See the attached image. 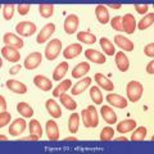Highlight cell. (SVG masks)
<instances>
[{
  "label": "cell",
  "instance_id": "cell-4",
  "mask_svg": "<svg viewBox=\"0 0 154 154\" xmlns=\"http://www.w3.org/2000/svg\"><path fill=\"white\" fill-rule=\"evenodd\" d=\"M3 41L7 46H12L16 48V49H21V48L25 46V42L19 36H16V33L12 32H7L5 35L3 36Z\"/></svg>",
  "mask_w": 154,
  "mask_h": 154
},
{
  "label": "cell",
  "instance_id": "cell-40",
  "mask_svg": "<svg viewBox=\"0 0 154 154\" xmlns=\"http://www.w3.org/2000/svg\"><path fill=\"white\" fill-rule=\"evenodd\" d=\"M81 117H82V122H84L86 128L93 127V121H91V116H90V112H89L88 108L84 109L82 112H81Z\"/></svg>",
  "mask_w": 154,
  "mask_h": 154
},
{
  "label": "cell",
  "instance_id": "cell-10",
  "mask_svg": "<svg viewBox=\"0 0 154 154\" xmlns=\"http://www.w3.org/2000/svg\"><path fill=\"white\" fill-rule=\"evenodd\" d=\"M2 55L3 58H5L8 62H12V63H16L21 59V54H19L18 49L12 46H4L2 49Z\"/></svg>",
  "mask_w": 154,
  "mask_h": 154
},
{
  "label": "cell",
  "instance_id": "cell-21",
  "mask_svg": "<svg viewBox=\"0 0 154 154\" xmlns=\"http://www.w3.org/2000/svg\"><path fill=\"white\" fill-rule=\"evenodd\" d=\"M94 77H95V81H96V84H98L99 88H103L107 91H112L114 89V84L110 80H108L103 73H95Z\"/></svg>",
  "mask_w": 154,
  "mask_h": 154
},
{
  "label": "cell",
  "instance_id": "cell-45",
  "mask_svg": "<svg viewBox=\"0 0 154 154\" xmlns=\"http://www.w3.org/2000/svg\"><path fill=\"white\" fill-rule=\"evenodd\" d=\"M144 53H145V55L149 57V58L154 57V44H153V42L148 44L145 48H144Z\"/></svg>",
  "mask_w": 154,
  "mask_h": 154
},
{
  "label": "cell",
  "instance_id": "cell-50",
  "mask_svg": "<svg viewBox=\"0 0 154 154\" xmlns=\"http://www.w3.org/2000/svg\"><path fill=\"white\" fill-rule=\"evenodd\" d=\"M0 105H2V110H7V102L3 95H0Z\"/></svg>",
  "mask_w": 154,
  "mask_h": 154
},
{
  "label": "cell",
  "instance_id": "cell-41",
  "mask_svg": "<svg viewBox=\"0 0 154 154\" xmlns=\"http://www.w3.org/2000/svg\"><path fill=\"white\" fill-rule=\"evenodd\" d=\"M11 119H12V114L7 112V110H2V113H0V127H5L11 122Z\"/></svg>",
  "mask_w": 154,
  "mask_h": 154
},
{
  "label": "cell",
  "instance_id": "cell-28",
  "mask_svg": "<svg viewBox=\"0 0 154 154\" xmlns=\"http://www.w3.org/2000/svg\"><path fill=\"white\" fill-rule=\"evenodd\" d=\"M71 88H72V81L71 80L62 81V82L58 85L54 90H53V96H54V98H59L62 94H64L66 91L68 89H71Z\"/></svg>",
  "mask_w": 154,
  "mask_h": 154
},
{
  "label": "cell",
  "instance_id": "cell-2",
  "mask_svg": "<svg viewBox=\"0 0 154 154\" xmlns=\"http://www.w3.org/2000/svg\"><path fill=\"white\" fill-rule=\"evenodd\" d=\"M60 51H62V41L59 38H54V40L49 41V44L45 48V58L48 60H54L60 54Z\"/></svg>",
  "mask_w": 154,
  "mask_h": 154
},
{
  "label": "cell",
  "instance_id": "cell-16",
  "mask_svg": "<svg viewBox=\"0 0 154 154\" xmlns=\"http://www.w3.org/2000/svg\"><path fill=\"white\" fill-rule=\"evenodd\" d=\"M85 57L88 58L90 62H94L96 64H104L107 58H105L104 54L99 53L98 50H94V49H88L85 51Z\"/></svg>",
  "mask_w": 154,
  "mask_h": 154
},
{
  "label": "cell",
  "instance_id": "cell-11",
  "mask_svg": "<svg viewBox=\"0 0 154 154\" xmlns=\"http://www.w3.org/2000/svg\"><path fill=\"white\" fill-rule=\"evenodd\" d=\"M114 62H116V66H117V68L121 71V72H127L128 68H130V60L128 58L126 57L123 51H118L114 54Z\"/></svg>",
  "mask_w": 154,
  "mask_h": 154
},
{
  "label": "cell",
  "instance_id": "cell-48",
  "mask_svg": "<svg viewBox=\"0 0 154 154\" xmlns=\"http://www.w3.org/2000/svg\"><path fill=\"white\" fill-rule=\"evenodd\" d=\"M38 139H40V137H38L37 135H32V134H30L28 136H26L25 139H23V140H26V141H37Z\"/></svg>",
  "mask_w": 154,
  "mask_h": 154
},
{
  "label": "cell",
  "instance_id": "cell-29",
  "mask_svg": "<svg viewBox=\"0 0 154 154\" xmlns=\"http://www.w3.org/2000/svg\"><path fill=\"white\" fill-rule=\"evenodd\" d=\"M99 44H100L102 49L104 50V53L107 55H114L116 54V48H114V45L112 44V41L108 40L107 37H102V38H100Z\"/></svg>",
  "mask_w": 154,
  "mask_h": 154
},
{
  "label": "cell",
  "instance_id": "cell-32",
  "mask_svg": "<svg viewBox=\"0 0 154 154\" xmlns=\"http://www.w3.org/2000/svg\"><path fill=\"white\" fill-rule=\"evenodd\" d=\"M77 38L81 42H85V44H95L96 42V36L94 33L88 32V31H81L77 33Z\"/></svg>",
  "mask_w": 154,
  "mask_h": 154
},
{
  "label": "cell",
  "instance_id": "cell-3",
  "mask_svg": "<svg viewBox=\"0 0 154 154\" xmlns=\"http://www.w3.org/2000/svg\"><path fill=\"white\" fill-rule=\"evenodd\" d=\"M36 25L33 22H28V21H22L19 22L18 25L16 26V32L18 33L19 36L23 37H30L32 36L33 33L36 32Z\"/></svg>",
  "mask_w": 154,
  "mask_h": 154
},
{
  "label": "cell",
  "instance_id": "cell-13",
  "mask_svg": "<svg viewBox=\"0 0 154 154\" xmlns=\"http://www.w3.org/2000/svg\"><path fill=\"white\" fill-rule=\"evenodd\" d=\"M46 136L49 140L55 141L59 139V127L54 119H49L46 122Z\"/></svg>",
  "mask_w": 154,
  "mask_h": 154
},
{
  "label": "cell",
  "instance_id": "cell-44",
  "mask_svg": "<svg viewBox=\"0 0 154 154\" xmlns=\"http://www.w3.org/2000/svg\"><path fill=\"white\" fill-rule=\"evenodd\" d=\"M30 5L28 4H19V5H17V12L21 14V16H26V14L30 12Z\"/></svg>",
  "mask_w": 154,
  "mask_h": 154
},
{
  "label": "cell",
  "instance_id": "cell-20",
  "mask_svg": "<svg viewBox=\"0 0 154 154\" xmlns=\"http://www.w3.org/2000/svg\"><path fill=\"white\" fill-rule=\"evenodd\" d=\"M114 42H116V45L118 48H121L122 50H126V51L134 50V42L131 40H128L126 36H121V35L114 36Z\"/></svg>",
  "mask_w": 154,
  "mask_h": 154
},
{
  "label": "cell",
  "instance_id": "cell-30",
  "mask_svg": "<svg viewBox=\"0 0 154 154\" xmlns=\"http://www.w3.org/2000/svg\"><path fill=\"white\" fill-rule=\"evenodd\" d=\"M153 22H154V13L150 12L149 14L143 17V19L139 22V25H136V28H139V30H146V28L153 26Z\"/></svg>",
  "mask_w": 154,
  "mask_h": 154
},
{
  "label": "cell",
  "instance_id": "cell-8",
  "mask_svg": "<svg viewBox=\"0 0 154 154\" xmlns=\"http://www.w3.org/2000/svg\"><path fill=\"white\" fill-rule=\"evenodd\" d=\"M41 62H42V55L40 54V53L38 51L31 53V54L25 59V67L27 69H30V71L35 69L41 64Z\"/></svg>",
  "mask_w": 154,
  "mask_h": 154
},
{
  "label": "cell",
  "instance_id": "cell-37",
  "mask_svg": "<svg viewBox=\"0 0 154 154\" xmlns=\"http://www.w3.org/2000/svg\"><path fill=\"white\" fill-rule=\"evenodd\" d=\"M90 98L93 99V102L95 104H102L103 103V95H102V91L99 90L98 86H94V88L90 89Z\"/></svg>",
  "mask_w": 154,
  "mask_h": 154
},
{
  "label": "cell",
  "instance_id": "cell-52",
  "mask_svg": "<svg viewBox=\"0 0 154 154\" xmlns=\"http://www.w3.org/2000/svg\"><path fill=\"white\" fill-rule=\"evenodd\" d=\"M64 141L66 143H69V141H77V139L75 136H69V137H66L64 139Z\"/></svg>",
  "mask_w": 154,
  "mask_h": 154
},
{
  "label": "cell",
  "instance_id": "cell-7",
  "mask_svg": "<svg viewBox=\"0 0 154 154\" xmlns=\"http://www.w3.org/2000/svg\"><path fill=\"white\" fill-rule=\"evenodd\" d=\"M136 25H137L136 19H135V17L131 13H127L122 17V28L126 33H130V35L134 33L135 30H136Z\"/></svg>",
  "mask_w": 154,
  "mask_h": 154
},
{
  "label": "cell",
  "instance_id": "cell-43",
  "mask_svg": "<svg viewBox=\"0 0 154 154\" xmlns=\"http://www.w3.org/2000/svg\"><path fill=\"white\" fill-rule=\"evenodd\" d=\"M89 112H90V116H91V121H93V127H98L99 125V118H98V110L94 105H89L88 107Z\"/></svg>",
  "mask_w": 154,
  "mask_h": 154
},
{
  "label": "cell",
  "instance_id": "cell-27",
  "mask_svg": "<svg viewBox=\"0 0 154 154\" xmlns=\"http://www.w3.org/2000/svg\"><path fill=\"white\" fill-rule=\"evenodd\" d=\"M17 110H18V113L21 114L22 117H25V118L33 117V109L31 108L30 104H27L25 102H21V103L17 104Z\"/></svg>",
  "mask_w": 154,
  "mask_h": 154
},
{
  "label": "cell",
  "instance_id": "cell-6",
  "mask_svg": "<svg viewBox=\"0 0 154 154\" xmlns=\"http://www.w3.org/2000/svg\"><path fill=\"white\" fill-rule=\"evenodd\" d=\"M54 32H55V25L54 23H48V25H45L40 30V32H38V35L36 37V41L38 44H44V42H46V40H49V37Z\"/></svg>",
  "mask_w": 154,
  "mask_h": 154
},
{
  "label": "cell",
  "instance_id": "cell-18",
  "mask_svg": "<svg viewBox=\"0 0 154 154\" xmlns=\"http://www.w3.org/2000/svg\"><path fill=\"white\" fill-rule=\"evenodd\" d=\"M100 114H102V117L104 118V121L107 122L108 125L117 123V116H116L114 110L110 107H108V105H103V107L100 108Z\"/></svg>",
  "mask_w": 154,
  "mask_h": 154
},
{
  "label": "cell",
  "instance_id": "cell-53",
  "mask_svg": "<svg viewBox=\"0 0 154 154\" xmlns=\"http://www.w3.org/2000/svg\"><path fill=\"white\" fill-rule=\"evenodd\" d=\"M116 140H117V141H127L128 139H127V137H125V136H119L118 139H116Z\"/></svg>",
  "mask_w": 154,
  "mask_h": 154
},
{
  "label": "cell",
  "instance_id": "cell-1",
  "mask_svg": "<svg viewBox=\"0 0 154 154\" xmlns=\"http://www.w3.org/2000/svg\"><path fill=\"white\" fill-rule=\"evenodd\" d=\"M143 91H144V88L139 81H130V82L127 84V86H126L127 98L131 103H136L141 99Z\"/></svg>",
  "mask_w": 154,
  "mask_h": 154
},
{
  "label": "cell",
  "instance_id": "cell-49",
  "mask_svg": "<svg viewBox=\"0 0 154 154\" xmlns=\"http://www.w3.org/2000/svg\"><path fill=\"white\" fill-rule=\"evenodd\" d=\"M153 67H154V62L150 60V62L148 63V66H146V72H148L149 75H153V73H154V68H153Z\"/></svg>",
  "mask_w": 154,
  "mask_h": 154
},
{
  "label": "cell",
  "instance_id": "cell-54",
  "mask_svg": "<svg viewBox=\"0 0 154 154\" xmlns=\"http://www.w3.org/2000/svg\"><path fill=\"white\" fill-rule=\"evenodd\" d=\"M0 140H2V141H7L8 137L5 136V135H0Z\"/></svg>",
  "mask_w": 154,
  "mask_h": 154
},
{
  "label": "cell",
  "instance_id": "cell-19",
  "mask_svg": "<svg viewBox=\"0 0 154 154\" xmlns=\"http://www.w3.org/2000/svg\"><path fill=\"white\" fill-rule=\"evenodd\" d=\"M81 53H82V46L80 44H71L69 46H67L63 50V57L66 59H73V58L79 57Z\"/></svg>",
  "mask_w": 154,
  "mask_h": 154
},
{
  "label": "cell",
  "instance_id": "cell-33",
  "mask_svg": "<svg viewBox=\"0 0 154 154\" xmlns=\"http://www.w3.org/2000/svg\"><path fill=\"white\" fill-rule=\"evenodd\" d=\"M59 99H60V103L63 104V107H64V108L69 109V110H75V109L77 108V103L71 98L69 95H67L66 93H64V94H62V95L59 96Z\"/></svg>",
  "mask_w": 154,
  "mask_h": 154
},
{
  "label": "cell",
  "instance_id": "cell-31",
  "mask_svg": "<svg viewBox=\"0 0 154 154\" xmlns=\"http://www.w3.org/2000/svg\"><path fill=\"white\" fill-rule=\"evenodd\" d=\"M80 126V116L79 113H72L68 119V130L72 134H77Z\"/></svg>",
  "mask_w": 154,
  "mask_h": 154
},
{
  "label": "cell",
  "instance_id": "cell-22",
  "mask_svg": "<svg viewBox=\"0 0 154 154\" xmlns=\"http://www.w3.org/2000/svg\"><path fill=\"white\" fill-rule=\"evenodd\" d=\"M90 84H91V79H90V77H85V79L79 81V82H77L73 86V88H71L72 95H80V94H82L84 91L90 86Z\"/></svg>",
  "mask_w": 154,
  "mask_h": 154
},
{
  "label": "cell",
  "instance_id": "cell-17",
  "mask_svg": "<svg viewBox=\"0 0 154 154\" xmlns=\"http://www.w3.org/2000/svg\"><path fill=\"white\" fill-rule=\"evenodd\" d=\"M5 86L16 94H26L27 93V86L23 82H21V81H17V80H8L5 82Z\"/></svg>",
  "mask_w": 154,
  "mask_h": 154
},
{
  "label": "cell",
  "instance_id": "cell-46",
  "mask_svg": "<svg viewBox=\"0 0 154 154\" xmlns=\"http://www.w3.org/2000/svg\"><path fill=\"white\" fill-rule=\"evenodd\" d=\"M148 9H149V7L146 4H136V5H135V11H136L139 14H146Z\"/></svg>",
  "mask_w": 154,
  "mask_h": 154
},
{
  "label": "cell",
  "instance_id": "cell-24",
  "mask_svg": "<svg viewBox=\"0 0 154 154\" xmlns=\"http://www.w3.org/2000/svg\"><path fill=\"white\" fill-rule=\"evenodd\" d=\"M95 16L96 19L102 23V25H105L108 23L109 21V12H108V8L105 5H98L95 8Z\"/></svg>",
  "mask_w": 154,
  "mask_h": 154
},
{
  "label": "cell",
  "instance_id": "cell-51",
  "mask_svg": "<svg viewBox=\"0 0 154 154\" xmlns=\"http://www.w3.org/2000/svg\"><path fill=\"white\" fill-rule=\"evenodd\" d=\"M108 7L109 8H113V9H121L122 8L121 4H108Z\"/></svg>",
  "mask_w": 154,
  "mask_h": 154
},
{
  "label": "cell",
  "instance_id": "cell-36",
  "mask_svg": "<svg viewBox=\"0 0 154 154\" xmlns=\"http://www.w3.org/2000/svg\"><path fill=\"white\" fill-rule=\"evenodd\" d=\"M38 12H40L41 17L50 18L53 16V12H54V7H53V4H40L38 5Z\"/></svg>",
  "mask_w": 154,
  "mask_h": 154
},
{
  "label": "cell",
  "instance_id": "cell-23",
  "mask_svg": "<svg viewBox=\"0 0 154 154\" xmlns=\"http://www.w3.org/2000/svg\"><path fill=\"white\" fill-rule=\"evenodd\" d=\"M89 71H90V64L88 62H81V63L77 64L73 68V71H72V77L80 79V77H84L85 75H88Z\"/></svg>",
  "mask_w": 154,
  "mask_h": 154
},
{
  "label": "cell",
  "instance_id": "cell-26",
  "mask_svg": "<svg viewBox=\"0 0 154 154\" xmlns=\"http://www.w3.org/2000/svg\"><path fill=\"white\" fill-rule=\"evenodd\" d=\"M134 128H136V122L134 119H125V121L119 122L117 125V131L121 132V134H126L132 131Z\"/></svg>",
  "mask_w": 154,
  "mask_h": 154
},
{
  "label": "cell",
  "instance_id": "cell-5",
  "mask_svg": "<svg viewBox=\"0 0 154 154\" xmlns=\"http://www.w3.org/2000/svg\"><path fill=\"white\" fill-rule=\"evenodd\" d=\"M79 25H80V18L76 14H69V16H67L64 21V31L68 35H73L77 31V28H79Z\"/></svg>",
  "mask_w": 154,
  "mask_h": 154
},
{
  "label": "cell",
  "instance_id": "cell-35",
  "mask_svg": "<svg viewBox=\"0 0 154 154\" xmlns=\"http://www.w3.org/2000/svg\"><path fill=\"white\" fill-rule=\"evenodd\" d=\"M146 134H148L146 127H144V126H140L139 128L136 127V130H135L131 135V140L132 141H143L144 139L146 137Z\"/></svg>",
  "mask_w": 154,
  "mask_h": 154
},
{
  "label": "cell",
  "instance_id": "cell-25",
  "mask_svg": "<svg viewBox=\"0 0 154 154\" xmlns=\"http://www.w3.org/2000/svg\"><path fill=\"white\" fill-rule=\"evenodd\" d=\"M68 63L67 62H62V63L58 64V67H55L54 72H53V79L55 81H60L63 80V77L67 75V71H68Z\"/></svg>",
  "mask_w": 154,
  "mask_h": 154
},
{
  "label": "cell",
  "instance_id": "cell-34",
  "mask_svg": "<svg viewBox=\"0 0 154 154\" xmlns=\"http://www.w3.org/2000/svg\"><path fill=\"white\" fill-rule=\"evenodd\" d=\"M28 130H30V134L32 135H37L38 137L42 136V127L37 119H31L30 123H28Z\"/></svg>",
  "mask_w": 154,
  "mask_h": 154
},
{
  "label": "cell",
  "instance_id": "cell-14",
  "mask_svg": "<svg viewBox=\"0 0 154 154\" xmlns=\"http://www.w3.org/2000/svg\"><path fill=\"white\" fill-rule=\"evenodd\" d=\"M45 108L53 118H60L62 117V109L54 99H48L45 103Z\"/></svg>",
  "mask_w": 154,
  "mask_h": 154
},
{
  "label": "cell",
  "instance_id": "cell-9",
  "mask_svg": "<svg viewBox=\"0 0 154 154\" xmlns=\"http://www.w3.org/2000/svg\"><path fill=\"white\" fill-rule=\"evenodd\" d=\"M107 102L110 105H112V107H116V108H118V109L126 108L127 104H128L127 99L123 98V96H121V95H118V94H108Z\"/></svg>",
  "mask_w": 154,
  "mask_h": 154
},
{
  "label": "cell",
  "instance_id": "cell-38",
  "mask_svg": "<svg viewBox=\"0 0 154 154\" xmlns=\"http://www.w3.org/2000/svg\"><path fill=\"white\" fill-rule=\"evenodd\" d=\"M114 136V128H112L110 126H105L102 132H100V140L102 141H109L112 140Z\"/></svg>",
  "mask_w": 154,
  "mask_h": 154
},
{
  "label": "cell",
  "instance_id": "cell-39",
  "mask_svg": "<svg viewBox=\"0 0 154 154\" xmlns=\"http://www.w3.org/2000/svg\"><path fill=\"white\" fill-rule=\"evenodd\" d=\"M14 4H5L3 8V18L5 19V21H11L13 18V14H14Z\"/></svg>",
  "mask_w": 154,
  "mask_h": 154
},
{
  "label": "cell",
  "instance_id": "cell-42",
  "mask_svg": "<svg viewBox=\"0 0 154 154\" xmlns=\"http://www.w3.org/2000/svg\"><path fill=\"white\" fill-rule=\"evenodd\" d=\"M110 26H112L113 30L118 31V32L123 31V28H122V17L121 16H117V17L112 18V21H110Z\"/></svg>",
  "mask_w": 154,
  "mask_h": 154
},
{
  "label": "cell",
  "instance_id": "cell-12",
  "mask_svg": "<svg viewBox=\"0 0 154 154\" xmlns=\"http://www.w3.org/2000/svg\"><path fill=\"white\" fill-rule=\"evenodd\" d=\"M33 84H35L36 88H38L42 91H49L53 89V82L48 77L42 76V75H37L33 77Z\"/></svg>",
  "mask_w": 154,
  "mask_h": 154
},
{
  "label": "cell",
  "instance_id": "cell-47",
  "mask_svg": "<svg viewBox=\"0 0 154 154\" xmlns=\"http://www.w3.org/2000/svg\"><path fill=\"white\" fill-rule=\"evenodd\" d=\"M21 68H22V66H19V64H16V66H13L11 69H9V73L11 75H17L19 71H21Z\"/></svg>",
  "mask_w": 154,
  "mask_h": 154
},
{
  "label": "cell",
  "instance_id": "cell-15",
  "mask_svg": "<svg viewBox=\"0 0 154 154\" xmlns=\"http://www.w3.org/2000/svg\"><path fill=\"white\" fill-rule=\"evenodd\" d=\"M26 126H27V123L25 119L17 118L16 121L11 125V127H9V134H11L12 136H18V135H21L26 130Z\"/></svg>",
  "mask_w": 154,
  "mask_h": 154
}]
</instances>
